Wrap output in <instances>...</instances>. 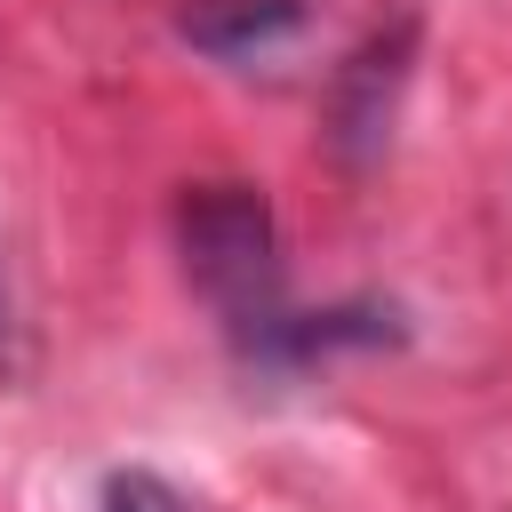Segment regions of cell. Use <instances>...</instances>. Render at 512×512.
<instances>
[{
    "instance_id": "cell-1",
    "label": "cell",
    "mask_w": 512,
    "mask_h": 512,
    "mask_svg": "<svg viewBox=\"0 0 512 512\" xmlns=\"http://www.w3.org/2000/svg\"><path fill=\"white\" fill-rule=\"evenodd\" d=\"M176 248H184V280L224 320L232 352L248 368H272V344L296 320V304H288V272H280V232H272L264 184H184Z\"/></svg>"
},
{
    "instance_id": "cell-2",
    "label": "cell",
    "mask_w": 512,
    "mask_h": 512,
    "mask_svg": "<svg viewBox=\"0 0 512 512\" xmlns=\"http://www.w3.org/2000/svg\"><path fill=\"white\" fill-rule=\"evenodd\" d=\"M408 64H416V16H392L376 40L352 48V64H344L336 88H328V136H336L344 160L384 152L392 112H400V88H408Z\"/></svg>"
},
{
    "instance_id": "cell-3",
    "label": "cell",
    "mask_w": 512,
    "mask_h": 512,
    "mask_svg": "<svg viewBox=\"0 0 512 512\" xmlns=\"http://www.w3.org/2000/svg\"><path fill=\"white\" fill-rule=\"evenodd\" d=\"M296 24H304V0H192L176 16V32L192 48H208L216 64H248L272 40H288Z\"/></svg>"
},
{
    "instance_id": "cell-4",
    "label": "cell",
    "mask_w": 512,
    "mask_h": 512,
    "mask_svg": "<svg viewBox=\"0 0 512 512\" xmlns=\"http://www.w3.org/2000/svg\"><path fill=\"white\" fill-rule=\"evenodd\" d=\"M96 512H200L184 488H168L160 472H144V464H128V472H104V488H96Z\"/></svg>"
},
{
    "instance_id": "cell-5",
    "label": "cell",
    "mask_w": 512,
    "mask_h": 512,
    "mask_svg": "<svg viewBox=\"0 0 512 512\" xmlns=\"http://www.w3.org/2000/svg\"><path fill=\"white\" fill-rule=\"evenodd\" d=\"M0 328H8V288H0Z\"/></svg>"
}]
</instances>
